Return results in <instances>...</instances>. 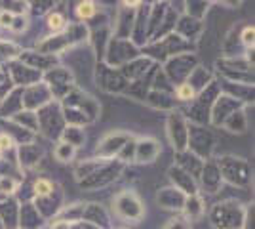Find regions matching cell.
Returning <instances> with one entry per match:
<instances>
[{"label":"cell","mask_w":255,"mask_h":229,"mask_svg":"<svg viewBox=\"0 0 255 229\" xmlns=\"http://www.w3.org/2000/svg\"><path fill=\"white\" fill-rule=\"evenodd\" d=\"M94 4L92 2H82V4H78V15L80 17H90V15H94Z\"/></svg>","instance_id":"6da1fadb"},{"label":"cell","mask_w":255,"mask_h":229,"mask_svg":"<svg viewBox=\"0 0 255 229\" xmlns=\"http://www.w3.org/2000/svg\"><path fill=\"white\" fill-rule=\"evenodd\" d=\"M36 191H38L40 195H46V193L52 191V184L46 182V180H38V182H36Z\"/></svg>","instance_id":"7a4b0ae2"},{"label":"cell","mask_w":255,"mask_h":229,"mask_svg":"<svg viewBox=\"0 0 255 229\" xmlns=\"http://www.w3.org/2000/svg\"><path fill=\"white\" fill-rule=\"evenodd\" d=\"M177 96L181 99H191L192 98V88L187 86V84H183V86L177 88Z\"/></svg>","instance_id":"3957f363"},{"label":"cell","mask_w":255,"mask_h":229,"mask_svg":"<svg viewBox=\"0 0 255 229\" xmlns=\"http://www.w3.org/2000/svg\"><path fill=\"white\" fill-rule=\"evenodd\" d=\"M50 25H52V29H61L63 19H61L59 15H52V17H50Z\"/></svg>","instance_id":"277c9868"},{"label":"cell","mask_w":255,"mask_h":229,"mask_svg":"<svg viewBox=\"0 0 255 229\" xmlns=\"http://www.w3.org/2000/svg\"><path fill=\"white\" fill-rule=\"evenodd\" d=\"M246 42L248 44L254 42V29H248V31H246Z\"/></svg>","instance_id":"5b68a950"}]
</instances>
